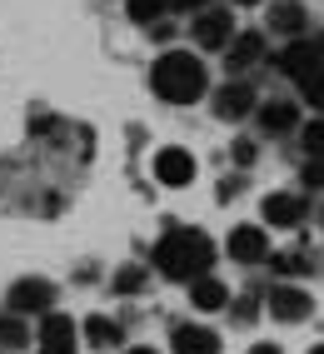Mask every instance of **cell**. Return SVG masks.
Returning a JSON list of instances; mask_svg holds the SVG:
<instances>
[{"label":"cell","mask_w":324,"mask_h":354,"mask_svg":"<svg viewBox=\"0 0 324 354\" xmlns=\"http://www.w3.org/2000/svg\"><path fill=\"white\" fill-rule=\"evenodd\" d=\"M215 265V240L195 225H180V230H165L155 240V270L165 279H180V285H190V279L210 274Z\"/></svg>","instance_id":"obj_1"},{"label":"cell","mask_w":324,"mask_h":354,"mask_svg":"<svg viewBox=\"0 0 324 354\" xmlns=\"http://www.w3.org/2000/svg\"><path fill=\"white\" fill-rule=\"evenodd\" d=\"M254 105H260V95H254V85L240 80V75L215 90V115L220 120H245V115H254Z\"/></svg>","instance_id":"obj_9"},{"label":"cell","mask_w":324,"mask_h":354,"mask_svg":"<svg viewBox=\"0 0 324 354\" xmlns=\"http://www.w3.org/2000/svg\"><path fill=\"white\" fill-rule=\"evenodd\" d=\"M165 6H170V10H180V15H195V10L210 6V0H165Z\"/></svg>","instance_id":"obj_25"},{"label":"cell","mask_w":324,"mask_h":354,"mask_svg":"<svg viewBox=\"0 0 324 354\" xmlns=\"http://www.w3.org/2000/svg\"><path fill=\"white\" fill-rule=\"evenodd\" d=\"M254 115H260L265 135H289L299 125V105L294 100H265V105H254Z\"/></svg>","instance_id":"obj_16"},{"label":"cell","mask_w":324,"mask_h":354,"mask_svg":"<svg viewBox=\"0 0 324 354\" xmlns=\"http://www.w3.org/2000/svg\"><path fill=\"white\" fill-rule=\"evenodd\" d=\"M150 90L165 105H195L210 90V70H204V60L195 50H165L150 65Z\"/></svg>","instance_id":"obj_2"},{"label":"cell","mask_w":324,"mask_h":354,"mask_svg":"<svg viewBox=\"0 0 324 354\" xmlns=\"http://www.w3.org/2000/svg\"><path fill=\"white\" fill-rule=\"evenodd\" d=\"M80 329H85V344H90V349H120V344H125L120 319H110V315H90Z\"/></svg>","instance_id":"obj_17"},{"label":"cell","mask_w":324,"mask_h":354,"mask_svg":"<svg viewBox=\"0 0 324 354\" xmlns=\"http://www.w3.org/2000/svg\"><path fill=\"white\" fill-rule=\"evenodd\" d=\"M265 310L280 319V324H299V319L314 315V295H309L305 285H294V279H280V285H269Z\"/></svg>","instance_id":"obj_5"},{"label":"cell","mask_w":324,"mask_h":354,"mask_svg":"<svg viewBox=\"0 0 324 354\" xmlns=\"http://www.w3.org/2000/svg\"><path fill=\"white\" fill-rule=\"evenodd\" d=\"M6 310L10 315H50L55 310V285H50V279H40V274H26V279H15V285H10V295H6Z\"/></svg>","instance_id":"obj_4"},{"label":"cell","mask_w":324,"mask_h":354,"mask_svg":"<svg viewBox=\"0 0 324 354\" xmlns=\"http://www.w3.org/2000/svg\"><path fill=\"white\" fill-rule=\"evenodd\" d=\"M235 6H260V0H235Z\"/></svg>","instance_id":"obj_30"},{"label":"cell","mask_w":324,"mask_h":354,"mask_svg":"<svg viewBox=\"0 0 324 354\" xmlns=\"http://www.w3.org/2000/svg\"><path fill=\"white\" fill-rule=\"evenodd\" d=\"M319 225H324V209H319Z\"/></svg>","instance_id":"obj_32"},{"label":"cell","mask_w":324,"mask_h":354,"mask_svg":"<svg viewBox=\"0 0 324 354\" xmlns=\"http://www.w3.org/2000/svg\"><path fill=\"white\" fill-rule=\"evenodd\" d=\"M225 310L235 315L240 324H249V319H254V310H260V290H249V295H240V299H229Z\"/></svg>","instance_id":"obj_23"},{"label":"cell","mask_w":324,"mask_h":354,"mask_svg":"<svg viewBox=\"0 0 324 354\" xmlns=\"http://www.w3.org/2000/svg\"><path fill=\"white\" fill-rule=\"evenodd\" d=\"M0 354H6V349H0Z\"/></svg>","instance_id":"obj_33"},{"label":"cell","mask_w":324,"mask_h":354,"mask_svg":"<svg viewBox=\"0 0 324 354\" xmlns=\"http://www.w3.org/2000/svg\"><path fill=\"white\" fill-rule=\"evenodd\" d=\"M274 65H280V75L305 80L309 70H319V65H324V35H294L285 50L274 55Z\"/></svg>","instance_id":"obj_6"},{"label":"cell","mask_w":324,"mask_h":354,"mask_svg":"<svg viewBox=\"0 0 324 354\" xmlns=\"http://www.w3.org/2000/svg\"><path fill=\"white\" fill-rule=\"evenodd\" d=\"M235 160H240V165H249V160H254V145H249V140H240V145H235Z\"/></svg>","instance_id":"obj_26"},{"label":"cell","mask_w":324,"mask_h":354,"mask_svg":"<svg viewBox=\"0 0 324 354\" xmlns=\"http://www.w3.org/2000/svg\"><path fill=\"white\" fill-rule=\"evenodd\" d=\"M155 180L170 185V190H184V185L195 180V155L180 150V145H165V150L155 155Z\"/></svg>","instance_id":"obj_11"},{"label":"cell","mask_w":324,"mask_h":354,"mask_svg":"<svg viewBox=\"0 0 324 354\" xmlns=\"http://www.w3.org/2000/svg\"><path fill=\"white\" fill-rule=\"evenodd\" d=\"M190 40L200 50H225L229 40H235V10L229 6H204L190 15Z\"/></svg>","instance_id":"obj_3"},{"label":"cell","mask_w":324,"mask_h":354,"mask_svg":"<svg viewBox=\"0 0 324 354\" xmlns=\"http://www.w3.org/2000/svg\"><path fill=\"white\" fill-rule=\"evenodd\" d=\"M125 354H160V349H150V344H135V349H125Z\"/></svg>","instance_id":"obj_28"},{"label":"cell","mask_w":324,"mask_h":354,"mask_svg":"<svg viewBox=\"0 0 324 354\" xmlns=\"http://www.w3.org/2000/svg\"><path fill=\"white\" fill-rule=\"evenodd\" d=\"M35 335H40V349H75V335H80V324L70 315H40L35 324Z\"/></svg>","instance_id":"obj_13"},{"label":"cell","mask_w":324,"mask_h":354,"mask_svg":"<svg viewBox=\"0 0 324 354\" xmlns=\"http://www.w3.org/2000/svg\"><path fill=\"white\" fill-rule=\"evenodd\" d=\"M294 85H299V95H305V105L324 115V65L309 70V75H305V80H294Z\"/></svg>","instance_id":"obj_21"},{"label":"cell","mask_w":324,"mask_h":354,"mask_svg":"<svg viewBox=\"0 0 324 354\" xmlns=\"http://www.w3.org/2000/svg\"><path fill=\"white\" fill-rule=\"evenodd\" d=\"M269 30L285 35V40L305 35V30H309V10L299 6V0H274V6H269Z\"/></svg>","instance_id":"obj_14"},{"label":"cell","mask_w":324,"mask_h":354,"mask_svg":"<svg viewBox=\"0 0 324 354\" xmlns=\"http://www.w3.org/2000/svg\"><path fill=\"white\" fill-rule=\"evenodd\" d=\"M190 304H195L200 315H220L225 304H229V285L215 279V274H200V279H190Z\"/></svg>","instance_id":"obj_15"},{"label":"cell","mask_w":324,"mask_h":354,"mask_svg":"<svg viewBox=\"0 0 324 354\" xmlns=\"http://www.w3.org/2000/svg\"><path fill=\"white\" fill-rule=\"evenodd\" d=\"M299 185H305V190H324V160H309L305 170H299Z\"/></svg>","instance_id":"obj_24"},{"label":"cell","mask_w":324,"mask_h":354,"mask_svg":"<svg viewBox=\"0 0 324 354\" xmlns=\"http://www.w3.org/2000/svg\"><path fill=\"white\" fill-rule=\"evenodd\" d=\"M170 349L175 354H220V335L210 324H175L170 329Z\"/></svg>","instance_id":"obj_12"},{"label":"cell","mask_w":324,"mask_h":354,"mask_svg":"<svg viewBox=\"0 0 324 354\" xmlns=\"http://www.w3.org/2000/svg\"><path fill=\"white\" fill-rule=\"evenodd\" d=\"M165 10H170L165 0H125V15L135 20V26H145V30L160 26V20H165Z\"/></svg>","instance_id":"obj_19"},{"label":"cell","mask_w":324,"mask_h":354,"mask_svg":"<svg viewBox=\"0 0 324 354\" xmlns=\"http://www.w3.org/2000/svg\"><path fill=\"white\" fill-rule=\"evenodd\" d=\"M299 145H305L309 160H324V115H314V120L299 125Z\"/></svg>","instance_id":"obj_20"},{"label":"cell","mask_w":324,"mask_h":354,"mask_svg":"<svg viewBox=\"0 0 324 354\" xmlns=\"http://www.w3.org/2000/svg\"><path fill=\"white\" fill-rule=\"evenodd\" d=\"M145 279H150L145 265H125V270H115V285L110 290L115 295H135V290H145Z\"/></svg>","instance_id":"obj_22"},{"label":"cell","mask_w":324,"mask_h":354,"mask_svg":"<svg viewBox=\"0 0 324 354\" xmlns=\"http://www.w3.org/2000/svg\"><path fill=\"white\" fill-rule=\"evenodd\" d=\"M225 65H229V75H245V70H254L265 60V35L260 30H235V40L225 45Z\"/></svg>","instance_id":"obj_10"},{"label":"cell","mask_w":324,"mask_h":354,"mask_svg":"<svg viewBox=\"0 0 324 354\" xmlns=\"http://www.w3.org/2000/svg\"><path fill=\"white\" fill-rule=\"evenodd\" d=\"M249 354H285V349H280V344H269V339H265V344H254Z\"/></svg>","instance_id":"obj_27"},{"label":"cell","mask_w":324,"mask_h":354,"mask_svg":"<svg viewBox=\"0 0 324 354\" xmlns=\"http://www.w3.org/2000/svg\"><path fill=\"white\" fill-rule=\"evenodd\" d=\"M225 254L235 259V265H265L269 259V234L260 225H235L225 240Z\"/></svg>","instance_id":"obj_8"},{"label":"cell","mask_w":324,"mask_h":354,"mask_svg":"<svg viewBox=\"0 0 324 354\" xmlns=\"http://www.w3.org/2000/svg\"><path fill=\"white\" fill-rule=\"evenodd\" d=\"M26 344H30V324H26V315L0 310V349H6V354H20Z\"/></svg>","instance_id":"obj_18"},{"label":"cell","mask_w":324,"mask_h":354,"mask_svg":"<svg viewBox=\"0 0 324 354\" xmlns=\"http://www.w3.org/2000/svg\"><path fill=\"white\" fill-rule=\"evenodd\" d=\"M40 354H75V349H40Z\"/></svg>","instance_id":"obj_29"},{"label":"cell","mask_w":324,"mask_h":354,"mask_svg":"<svg viewBox=\"0 0 324 354\" xmlns=\"http://www.w3.org/2000/svg\"><path fill=\"white\" fill-rule=\"evenodd\" d=\"M309 354H324V344H314V349H309Z\"/></svg>","instance_id":"obj_31"},{"label":"cell","mask_w":324,"mask_h":354,"mask_svg":"<svg viewBox=\"0 0 324 354\" xmlns=\"http://www.w3.org/2000/svg\"><path fill=\"white\" fill-rule=\"evenodd\" d=\"M260 215H265V225H274V230H299V225L309 220V200L294 195V190H274V195H265Z\"/></svg>","instance_id":"obj_7"}]
</instances>
